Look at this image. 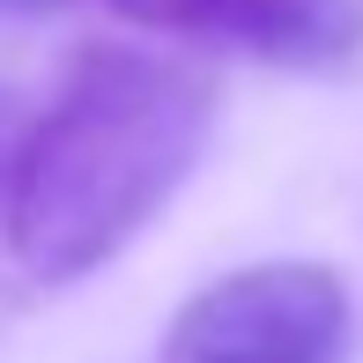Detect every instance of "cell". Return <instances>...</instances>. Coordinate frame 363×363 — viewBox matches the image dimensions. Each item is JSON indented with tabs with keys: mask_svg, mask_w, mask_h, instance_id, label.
<instances>
[{
	"mask_svg": "<svg viewBox=\"0 0 363 363\" xmlns=\"http://www.w3.org/2000/svg\"><path fill=\"white\" fill-rule=\"evenodd\" d=\"M60 8H74V0H0V23L8 15H60Z\"/></svg>",
	"mask_w": 363,
	"mask_h": 363,
	"instance_id": "4",
	"label": "cell"
},
{
	"mask_svg": "<svg viewBox=\"0 0 363 363\" xmlns=\"http://www.w3.org/2000/svg\"><path fill=\"white\" fill-rule=\"evenodd\" d=\"M8 126H15V111H8V89H0V156H8Z\"/></svg>",
	"mask_w": 363,
	"mask_h": 363,
	"instance_id": "5",
	"label": "cell"
},
{
	"mask_svg": "<svg viewBox=\"0 0 363 363\" xmlns=\"http://www.w3.org/2000/svg\"><path fill=\"white\" fill-rule=\"evenodd\" d=\"M163 363H349V289L319 259H259L178 304Z\"/></svg>",
	"mask_w": 363,
	"mask_h": 363,
	"instance_id": "2",
	"label": "cell"
},
{
	"mask_svg": "<svg viewBox=\"0 0 363 363\" xmlns=\"http://www.w3.org/2000/svg\"><path fill=\"white\" fill-rule=\"evenodd\" d=\"M96 8L267 67H341L363 45V0H96Z\"/></svg>",
	"mask_w": 363,
	"mask_h": 363,
	"instance_id": "3",
	"label": "cell"
},
{
	"mask_svg": "<svg viewBox=\"0 0 363 363\" xmlns=\"http://www.w3.org/2000/svg\"><path fill=\"white\" fill-rule=\"evenodd\" d=\"M216 126V89L134 45H89L8 163V252L60 289L104 267L178 193Z\"/></svg>",
	"mask_w": 363,
	"mask_h": 363,
	"instance_id": "1",
	"label": "cell"
}]
</instances>
